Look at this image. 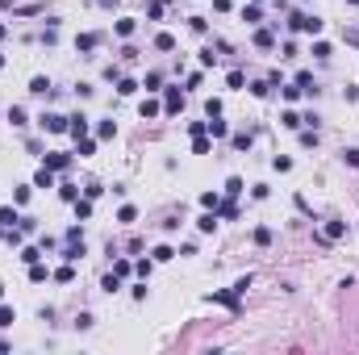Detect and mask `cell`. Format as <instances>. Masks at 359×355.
Masks as SVG:
<instances>
[{
	"mask_svg": "<svg viewBox=\"0 0 359 355\" xmlns=\"http://www.w3.org/2000/svg\"><path fill=\"white\" fill-rule=\"evenodd\" d=\"M242 21H247V26H255V21H259V8L247 4V8H242Z\"/></svg>",
	"mask_w": 359,
	"mask_h": 355,
	"instance_id": "cell-22",
	"label": "cell"
},
{
	"mask_svg": "<svg viewBox=\"0 0 359 355\" xmlns=\"http://www.w3.org/2000/svg\"><path fill=\"white\" fill-rule=\"evenodd\" d=\"M138 213H134V205H121V213H117V222H134Z\"/></svg>",
	"mask_w": 359,
	"mask_h": 355,
	"instance_id": "cell-31",
	"label": "cell"
},
{
	"mask_svg": "<svg viewBox=\"0 0 359 355\" xmlns=\"http://www.w3.org/2000/svg\"><path fill=\"white\" fill-rule=\"evenodd\" d=\"M155 46H159V50H176V38H171V34H159Z\"/></svg>",
	"mask_w": 359,
	"mask_h": 355,
	"instance_id": "cell-13",
	"label": "cell"
},
{
	"mask_svg": "<svg viewBox=\"0 0 359 355\" xmlns=\"http://www.w3.org/2000/svg\"><path fill=\"white\" fill-rule=\"evenodd\" d=\"M75 218H92V200H79L75 196Z\"/></svg>",
	"mask_w": 359,
	"mask_h": 355,
	"instance_id": "cell-14",
	"label": "cell"
},
{
	"mask_svg": "<svg viewBox=\"0 0 359 355\" xmlns=\"http://www.w3.org/2000/svg\"><path fill=\"white\" fill-rule=\"evenodd\" d=\"M29 92H33V96H46V92H50V80H46V76H33V80H29Z\"/></svg>",
	"mask_w": 359,
	"mask_h": 355,
	"instance_id": "cell-5",
	"label": "cell"
},
{
	"mask_svg": "<svg viewBox=\"0 0 359 355\" xmlns=\"http://www.w3.org/2000/svg\"><path fill=\"white\" fill-rule=\"evenodd\" d=\"M67 163H71V155H46V168L50 172H63Z\"/></svg>",
	"mask_w": 359,
	"mask_h": 355,
	"instance_id": "cell-7",
	"label": "cell"
},
{
	"mask_svg": "<svg viewBox=\"0 0 359 355\" xmlns=\"http://www.w3.org/2000/svg\"><path fill=\"white\" fill-rule=\"evenodd\" d=\"M75 46H79V50H92V46H96V34H79Z\"/></svg>",
	"mask_w": 359,
	"mask_h": 355,
	"instance_id": "cell-12",
	"label": "cell"
},
{
	"mask_svg": "<svg viewBox=\"0 0 359 355\" xmlns=\"http://www.w3.org/2000/svg\"><path fill=\"white\" fill-rule=\"evenodd\" d=\"M67 130H71L75 138H79V134H88V117H84V113H75V117H67Z\"/></svg>",
	"mask_w": 359,
	"mask_h": 355,
	"instance_id": "cell-3",
	"label": "cell"
},
{
	"mask_svg": "<svg viewBox=\"0 0 359 355\" xmlns=\"http://www.w3.org/2000/svg\"><path fill=\"white\" fill-rule=\"evenodd\" d=\"M280 122H284V126H288V130H297V126H301V117H297V113H293V109H288V113H284V117H280Z\"/></svg>",
	"mask_w": 359,
	"mask_h": 355,
	"instance_id": "cell-30",
	"label": "cell"
},
{
	"mask_svg": "<svg viewBox=\"0 0 359 355\" xmlns=\"http://www.w3.org/2000/svg\"><path fill=\"white\" fill-rule=\"evenodd\" d=\"M0 4H8V0H0Z\"/></svg>",
	"mask_w": 359,
	"mask_h": 355,
	"instance_id": "cell-36",
	"label": "cell"
},
{
	"mask_svg": "<svg viewBox=\"0 0 359 355\" xmlns=\"http://www.w3.org/2000/svg\"><path fill=\"white\" fill-rule=\"evenodd\" d=\"M196 226H201L205 234H213V226H217V218H213V213H201V218H196Z\"/></svg>",
	"mask_w": 359,
	"mask_h": 355,
	"instance_id": "cell-9",
	"label": "cell"
},
{
	"mask_svg": "<svg viewBox=\"0 0 359 355\" xmlns=\"http://www.w3.org/2000/svg\"><path fill=\"white\" fill-rule=\"evenodd\" d=\"M121 288V276H117V272H109V276H105V292H117Z\"/></svg>",
	"mask_w": 359,
	"mask_h": 355,
	"instance_id": "cell-18",
	"label": "cell"
},
{
	"mask_svg": "<svg viewBox=\"0 0 359 355\" xmlns=\"http://www.w3.org/2000/svg\"><path fill=\"white\" fill-rule=\"evenodd\" d=\"M171 255H176V251H171V246H155V264H167Z\"/></svg>",
	"mask_w": 359,
	"mask_h": 355,
	"instance_id": "cell-25",
	"label": "cell"
},
{
	"mask_svg": "<svg viewBox=\"0 0 359 355\" xmlns=\"http://www.w3.org/2000/svg\"><path fill=\"white\" fill-rule=\"evenodd\" d=\"M314 54L318 58H330V42H314Z\"/></svg>",
	"mask_w": 359,
	"mask_h": 355,
	"instance_id": "cell-33",
	"label": "cell"
},
{
	"mask_svg": "<svg viewBox=\"0 0 359 355\" xmlns=\"http://www.w3.org/2000/svg\"><path fill=\"white\" fill-rule=\"evenodd\" d=\"M255 242L268 246V242H272V230H268V226H259V230H255Z\"/></svg>",
	"mask_w": 359,
	"mask_h": 355,
	"instance_id": "cell-24",
	"label": "cell"
},
{
	"mask_svg": "<svg viewBox=\"0 0 359 355\" xmlns=\"http://www.w3.org/2000/svg\"><path fill=\"white\" fill-rule=\"evenodd\" d=\"M117 92H121V96H134L138 84H134V80H117Z\"/></svg>",
	"mask_w": 359,
	"mask_h": 355,
	"instance_id": "cell-16",
	"label": "cell"
},
{
	"mask_svg": "<svg viewBox=\"0 0 359 355\" xmlns=\"http://www.w3.org/2000/svg\"><path fill=\"white\" fill-rule=\"evenodd\" d=\"M13 222H21L17 209H0V226H13Z\"/></svg>",
	"mask_w": 359,
	"mask_h": 355,
	"instance_id": "cell-20",
	"label": "cell"
},
{
	"mask_svg": "<svg viewBox=\"0 0 359 355\" xmlns=\"http://www.w3.org/2000/svg\"><path fill=\"white\" fill-rule=\"evenodd\" d=\"M38 126H42V130H50V134H63V130H67V117H59V113H42V117H38Z\"/></svg>",
	"mask_w": 359,
	"mask_h": 355,
	"instance_id": "cell-1",
	"label": "cell"
},
{
	"mask_svg": "<svg viewBox=\"0 0 359 355\" xmlns=\"http://www.w3.org/2000/svg\"><path fill=\"white\" fill-rule=\"evenodd\" d=\"M351 4H359V0H351Z\"/></svg>",
	"mask_w": 359,
	"mask_h": 355,
	"instance_id": "cell-37",
	"label": "cell"
},
{
	"mask_svg": "<svg viewBox=\"0 0 359 355\" xmlns=\"http://www.w3.org/2000/svg\"><path fill=\"white\" fill-rule=\"evenodd\" d=\"M0 38H4V26H0Z\"/></svg>",
	"mask_w": 359,
	"mask_h": 355,
	"instance_id": "cell-35",
	"label": "cell"
},
{
	"mask_svg": "<svg viewBox=\"0 0 359 355\" xmlns=\"http://www.w3.org/2000/svg\"><path fill=\"white\" fill-rule=\"evenodd\" d=\"M13 322H17V314L8 310V305H0V326H13Z\"/></svg>",
	"mask_w": 359,
	"mask_h": 355,
	"instance_id": "cell-21",
	"label": "cell"
},
{
	"mask_svg": "<svg viewBox=\"0 0 359 355\" xmlns=\"http://www.w3.org/2000/svg\"><path fill=\"white\" fill-rule=\"evenodd\" d=\"M8 122H13V126H25V109H17V104H13V109H8Z\"/></svg>",
	"mask_w": 359,
	"mask_h": 355,
	"instance_id": "cell-23",
	"label": "cell"
},
{
	"mask_svg": "<svg viewBox=\"0 0 359 355\" xmlns=\"http://www.w3.org/2000/svg\"><path fill=\"white\" fill-rule=\"evenodd\" d=\"M226 130H230V126H226V122H217V117L209 122V134H213V138H226Z\"/></svg>",
	"mask_w": 359,
	"mask_h": 355,
	"instance_id": "cell-19",
	"label": "cell"
},
{
	"mask_svg": "<svg viewBox=\"0 0 359 355\" xmlns=\"http://www.w3.org/2000/svg\"><path fill=\"white\" fill-rule=\"evenodd\" d=\"M268 92H272V84H251V96H259V100H263Z\"/></svg>",
	"mask_w": 359,
	"mask_h": 355,
	"instance_id": "cell-29",
	"label": "cell"
},
{
	"mask_svg": "<svg viewBox=\"0 0 359 355\" xmlns=\"http://www.w3.org/2000/svg\"><path fill=\"white\" fill-rule=\"evenodd\" d=\"M226 192H230V196L242 192V180H238V176H230V180H226Z\"/></svg>",
	"mask_w": 359,
	"mask_h": 355,
	"instance_id": "cell-27",
	"label": "cell"
},
{
	"mask_svg": "<svg viewBox=\"0 0 359 355\" xmlns=\"http://www.w3.org/2000/svg\"><path fill=\"white\" fill-rule=\"evenodd\" d=\"M29 280H33V284L46 280V268H42V264H33V268H29Z\"/></svg>",
	"mask_w": 359,
	"mask_h": 355,
	"instance_id": "cell-32",
	"label": "cell"
},
{
	"mask_svg": "<svg viewBox=\"0 0 359 355\" xmlns=\"http://www.w3.org/2000/svg\"><path fill=\"white\" fill-rule=\"evenodd\" d=\"M343 234H347V222H330V226L322 230V238H326V242H334V238H343Z\"/></svg>",
	"mask_w": 359,
	"mask_h": 355,
	"instance_id": "cell-4",
	"label": "cell"
},
{
	"mask_svg": "<svg viewBox=\"0 0 359 355\" xmlns=\"http://www.w3.org/2000/svg\"><path fill=\"white\" fill-rule=\"evenodd\" d=\"M255 42H259V46H276V34L263 30V34H255Z\"/></svg>",
	"mask_w": 359,
	"mask_h": 355,
	"instance_id": "cell-26",
	"label": "cell"
},
{
	"mask_svg": "<svg viewBox=\"0 0 359 355\" xmlns=\"http://www.w3.org/2000/svg\"><path fill=\"white\" fill-rule=\"evenodd\" d=\"M138 113H142V117H155V113H159V100H142V104H138Z\"/></svg>",
	"mask_w": 359,
	"mask_h": 355,
	"instance_id": "cell-17",
	"label": "cell"
},
{
	"mask_svg": "<svg viewBox=\"0 0 359 355\" xmlns=\"http://www.w3.org/2000/svg\"><path fill=\"white\" fill-rule=\"evenodd\" d=\"M117 34H121V38H130V34H134V17H121V21H117Z\"/></svg>",
	"mask_w": 359,
	"mask_h": 355,
	"instance_id": "cell-15",
	"label": "cell"
},
{
	"mask_svg": "<svg viewBox=\"0 0 359 355\" xmlns=\"http://www.w3.org/2000/svg\"><path fill=\"white\" fill-rule=\"evenodd\" d=\"M54 280H59V284H71V280H75V268H71V264L59 268V272H54Z\"/></svg>",
	"mask_w": 359,
	"mask_h": 355,
	"instance_id": "cell-10",
	"label": "cell"
},
{
	"mask_svg": "<svg viewBox=\"0 0 359 355\" xmlns=\"http://www.w3.org/2000/svg\"><path fill=\"white\" fill-rule=\"evenodd\" d=\"M180 104H184V96L171 88V92H167V100H163V109H167V113H180Z\"/></svg>",
	"mask_w": 359,
	"mask_h": 355,
	"instance_id": "cell-8",
	"label": "cell"
},
{
	"mask_svg": "<svg viewBox=\"0 0 359 355\" xmlns=\"http://www.w3.org/2000/svg\"><path fill=\"white\" fill-rule=\"evenodd\" d=\"M192 150H196V155H209V138L196 134V138H192Z\"/></svg>",
	"mask_w": 359,
	"mask_h": 355,
	"instance_id": "cell-11",
	"label": "cell"
},
{
	"mask_svg": "<svg viewBox=\"0 0 359 355\" xmlns=\"http://www.w3.org/2000/svg\"><path fill=\"white\" fill-rule=\"evenodd\" d=\"M33 188H54V172H50V168H42L38 176H33Z\"/></svg>",
	"mask_w": 359,
	"mask_h": 355,
	"instance_id": "cell-6",
	"label": "cell"
},
{
	"mask_svg": "<svg viewBox=\"0 0 359 355\" xmlns=\"http://www.w3.org/2000/svg\"><path fill=\"white\" fill-rule=\"evenodd\" d=\"M293 26L305 30V34H322V21H318V17H293Z\"/></svg>",
	"mask_w": 359,
	"mask_h": 355,
	"instance_id": "cell-2",
	"label": "cell"
},
{
	"mask_svg": "<svg viewBox=\"0 0 359 355\" xmlns=\"http://www.w3.org/2000/svg\"><path fill=\"white\" fill-rule=\"evenodd\" d=\"M343 159L351 163V168H359V150H355V146H351V150H343Z\"/></svg>",
	"mask_w": 359,
	"mask_h": 355,
	"instance_id": "cell-34",
	"label": "cell"
},
{
	"mask_svg": "<svg viewBox=\"0 0 359 355\" xmlns=\"http://www.w3.org/2000/svg\"><path fill=\"white\" fill-rule=\"evenodd\" d=\"M96 134H100V138H113V134H117V126H113V122H100Z\"/></svg>",
	"mask_w": 359,
	"mask_h": 355,
	"instance_id": "cell-28",
	"label": "cell"
}]
</instances>
